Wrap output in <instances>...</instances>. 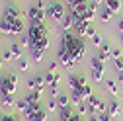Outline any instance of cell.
<instances>
[{"label": "cell", "mask_w": 123, "mask_h": 121, "mask_svg": "<svg viewBox=\"0 0 123 121\" xmlns=\"http://www.w3.org/2000/svg\"><path fill=\"white\" fill-rule=\"evenodd\" d=\"M61 45L67 49V53L78 63V60L86 55V45H84V41H82V37L80 35H76V33H72V31H67V33H63V39H61Z\"/></svg>", "instance_id": "obj_1"}, {"label": "cell", "mask_w": 123, "mask_h": 121, "mask_svg": "<svg viewBox=\"0 0 123 121\" xmlns=\"http://www.w3.org/2000/svg\"><path fill=\"white\" fill-rule=\"evenodd\" d=\"M45 14H47V18H51L53 22H63V18L67 16L68 12H65V4L63 2H49L47 4V8H45Z\"/></svg>", "instance_id": "obj_2"}, {"label": "cell", "mask_w": 123, "mask_h": 121, "mask_svg": "<svg viewBox=\"0 0 123 121\" xmlns=\"http://www.w3.org/2000/svg\"><path fill=\"white\" fill-rule=\"evenodd\" d=\"M27 35H29V39H31V45H33L37 39L47 35V27H45V24H31L29 29H27Z\"/></svg>", "instance_id": "obj_3"}, {"label": "cell", "mask_w": 123, "mask_h": 121, "mask_svg": "<svg viewBox=\"0 0 123 121\" xmlns=\"http://www.w3.org/2000/svg\"><path fill=\"white\" fill-rule=\"evenodd\" d=\"M57 59H59V63L63 65L67 70H70V68L76 65V60H74V59H72V57L67 53V49L63 47V45H61V47H59V51H57Z\"/></svg>", "instance_id": "obj_4"}, {"label": "cell", "mask_w": 123, "mask_h": 121, "mask_svg": "<svg viewBox=\"0 0 123 121\" xmlns=\"http://www.w3.org/2000/svg\"><path fill=\"white\" fill-rule=\"evenodd\" d=\"M86 102H88V105H90V113H98V115H100V113H104V111L107 109V105H105L98 96H92V98L86 100Z\"/></svg>", "instance_id": "obj_5"}, {"label": "cell", "mask_w": 123, "mask_h": 121, "mask_svg": "<svg viewBox=\"0 0 123 121\" xmlns=\"http://www.w3.org/2000/svg\"><path fill=\"white\" fill-rule=\"evenodd\" d=\"M45 10H41L39 6H31L29 8V12H27V18L31 20V24H43V20H45Z\"/></svg>", "instance_id": "obj_6"}, {"label": "cell", "mask_w": 123, "mask_h": 121, "mask_svg": "<svg viewBox=\"0 0 123 121\" xmlns=\"http://www.w3.org/2000/svg\"><path fill=\"white\" fill-rule=\"evenodd\" d=\"M27 86H29V90H39V92H43V88L47 86L45 84V76L43 74H35L33 78H29Z\"/></svg>", "instance_id": "obj_7"}, {"label": "cell", "mask_w": 123, "mask_h": 121, "mask_svg": "<svg viewBox=\"0 0 123 121\" xmlns=\"http://www.w3.org/2000/svg\"><path fill=\"white\" fill-rule=\"evenodd\" d=\"M25 119L27 121H47V109L41 108L37 111H29V113H25Z\"/></svg>", "instance_id": "obj_8"}, {"label": "cell", "mask_w": 123, "mask_h": 121, "mask_svg": "<svg viewBox=\"0 0 123 121\" xmlns=\"http://www.w3.org/2000/svg\"><path fill=\"white\" fill-rule=\"evenodd\" d=\"M68 84H70V90H78V88L86 86V78L80 76V74H70L68 76Z\"/></svg>", "instance_id": "obj_9"}, {"label": "cell", "mask_w": 123, "mask_h": 121, "mask_svg": "<svg viewBox=\"0 0 123 121\" xmlns=\"http://www.w3.org/2000/svg\"><path fill=\"white\" fill-rule=\"evenodd\" d=\"M14 92H16V84L10 82L8 76H4L2 84H0V96H2V94H14Z\"/></svg>", "instance_id": "obj_10"}, {"label": "cell", "mask_w": 123, "mask_h": 121, "mask_svg": "<svg viewBox=\"0 0 123 121\" xmlns=\"http://www.w3.org/2000/svg\"><path fill=\"white\" fill-rule=\"evenodd\" d=\"M61 29H63L65 33H67V31H72V29H74V18H72V14H70V12L63 18V22H61Z\"/></svg>", "instance_id": "obj_11"}, {"label": "cell", "mask_w": 123, "mask_h": 121, "mask_svg": "<svg viewBox=\"0 0 123 121\" xmlns=\"http://www.w3.org/2000/svg\"><path fill=\"white\" fill-rule=\"evenodd\" d=\"M43 76H45V84H47L49 88H53V86H59V80H61V76H59V74L57 72H45L43 74Z\"/></svg>", "instance_id": "obj_12"}, {"label": "cell", "mask_w": 123, "mask_h": 121, "mask_svg": "<svg viewBox=\"0 0 123 121\" xmlns=\"http://www.w3.org/2000/svg\"><path fill=\"white\" fill-rule=\"evenodd\" d=\"M74 113H76V111H74V108H72V105L61 108V111H59V119H61V121H70V117H72Z\"/></svg>", "instance_id": "obj_13"}, {"label": "cell", "mask_w": 123, "mask_h": 121, "mask_svg": "<svg viewBox=\"0 0 123 121\" xmlns=\"http://www.w3.org/2000/svg\"><path fill=\"white\" fill-rule=\"evenodd\" d=\"M4 18H12V20H22V14L16 6H6L4 10Z\"/></svg>", "instance_id": "obj_14"}, {"label": "cell", "mask_w": 123, "mask_h": 121, "mask_svg": "<svg viewBox=\"0 0 123 121\" xmlns=\"http://www.w3.org/2000/svg\"><path fill=\"white\" fill-rule=\"evenodd\" d=\"M31 49H43V51H47V49H49V35L37 39V41L31 45Z\"/></svg>", "instance_id": "obj_15"}, {"label": "cell", "mask_w": 123, "mask_h": 121, "mask_svg": "<svg viewBox=\"0 0 123 121\" xmlns=\"http://www.w3.org/2000/svg\"><path fill=\"white\" fill-rule=\"evenodd\" d=\"M100 49H102V51H100V55H98V57H100L102 60H105V59H111V47H110V43H105V41H104Z\"/></svg>", "instance_id": "obj_16"}, {"label": "cell", "mask_w": 123, "mask_h": 121, "mask_svg": "<svg viewBox=\"0 0 123 121\" xmlns=\"http://www.w3.org/2000/svg\"><path fill=\"white\" fill-rule=\"evenodd\" d=\"M25 100L29 103H39L41 102V92H39V90H29L27 96H25Z\"/></svg>", "instance_id": "obj_17"}, {"label": "cell", "mask_w": 123, "mask_h": 121, "mask_svg": "<svg viewBox=\"0 0 123 121\" xmlns=\"http://www.w3.org/2000/svg\"><path fill=\"white\" fill-rule=\"evenodd\" d=\"M107 111H110V115H111V117H117V115L121 113V105H119V102H117V100H113L111 103H107Z\"/></svg>", "instance_id": "obj_18"}, {"label": "cell", "mask_w": 123, "mask_h": 121, "mask_svg": "<svg viewBox=\"0 0 123 121\" xmlns=\"http://www.w3.org/2000/svg\"><path fill=\"white\" fill-rule=\"evenodd\" d=\"M16 98H14V94H2V103L0 105H4V108H14L16 105Z\"/></svg>", "instance_id": "obj_19"}, {"label": "cell", "mask_w": 123, "mask_h": 121, "mask_svg": "<svg viewBox=\"0 0 123 121\" xmlns=\"http://www.w3.org/2000/svg\"><path fill=\"white\" fill-rule=\"evenodd\" d=\"M29 108H31V103H29V102H27L25 98H24V100H18V102H16V109H18V111H22L24 115H25V113L29 111Z\"/></svg>", "instance_id": "obj_20"}, {"label": "cell", "mask_w": 123, "mask_h": 121, "mask_svg": "<svg viewBox=\"0 0 123 121\" xmlns=\"http://www.w3.org/2000/svg\"><path fill=\"white\" fill-rule=\"evenodd\" d=\"M94 16H96V4H88V10H86V14H84V22H92L94 20Z\"/></svg>", "instance_id": "obj_21"}, {"label": "cell", "mask_w": 123, "mask_h": 121, "mask_svg": "<svg viewBox=\"0 0 123 121\" xmlns=\"http://www.w3.org/2000/svg\"><path fill=\"white\" fill-rule=\"evenodd\" d=\"M10 53L14 55V59L18 60V59L22 57V43H12V45H10Z\"/></svg>", "instance_id": "obj_22"}, {"label": "cell", "mask_w": 123, "mask_h": 121, "mask_svg": "<svg viewBox=\"0 0 123 121\" xmlns=\"http://www.w3.org/2000/svg\"><path fill=\"white\" fill-rule=\"evenodd\" d=\"M45 57V51L43 49H31V60H35V63H41Z\"/></svg>", "instance_id": "obj_23"}, {"label": "cell", "mask_w": 123, "mask_h": 121, "mask_svg": "<svg viewBox=\"0 0 123 121\" xmlns=\"http://www.w3.org/2000/svg\"><path fill=\"white\" fill-rule=\"evenodd\" d=\"M105 8H110L111 12H119L121 2H119V0H105Z\"/></svg>", "instance_id": "obj_24"}, {"label": "cell", "mask_w": 123, "mask_h": 121, "mask_svg": "<svg viewBox=\"0 0 123 121\" xmlns=\"http://www.w3.org/2000/svg\"><path fill=\"white\" fill-rule=\"evenodd\" d=\"M47 111H61V105H59V102H57L55 98H49V102H47Z\"/></svg>", "instance_id": "obj_25"}, {"label": "cell", "mask_w": 123, "mask_h": 121, "mask_svg": "<svg viewBox=\"0 0 123 121\" xmlns=\"http://www.w3.org/2000/svg\"><path fill=\"white\" fill-rule=\"evenodd\" d=\"M90 76H92V80H94V82H102V80H104V70H96V68H92Z\"/></svg>", "instance_id": "obj_26"}, {"label": "cell", "mask_w": 123, "mask_h": 121, "mask_svg": "<svg viewBox=\"0 0 123 121\" xmlns=\"http://www.w3.org/2000/svg\"><path fill=\"white\" fill-rule=\"evenodd\" d=\"M57 102H59V105H61V108H67V105L70 103V98H68L67 94H63V92H61V94H59V98H57Z\"/></svg>", "instance_id": "obj_27"}, {"label": "cell", "mask_w": 123, "mask_h": 121, "mask_svg": "<svg viewBox=\"0 0 123 121\" xmlns=\"http://www.w3.org/2000/svg\"><path fill=\"white\" fill-rule=\"evenodd\" d=\"M92 68H96V70H104V60H102L98 55L92 59Z\"/></svg>", "instance_id": "obj_28"}, {"label": "cell", "mask_w": 123, "mask_h": 121, "mask_svg": "<svg viewBox=\"0 0 123 121\" xmlns=\"http://www.w3.org/2000/svg\"><path fill=\"white\" fill-rule=\"evenodd\" d=\"M105 88H107V92H110V94H117V84H115V80H105Z\"/></svg>", "instance_id": "obj_29"}, {"label": "cell", "mask_w": 123, "mask_h": 121, "mask_svg": "<svg viewBox=\"0 0 123 121\" xmlns=\"http://www.w3.org/2000/svg\"><path fill=\"white\" fill-rule=\"evenodd\" d=\"M111 14H113V12H111L110 8H104V10H102V14H100L102 22H110V20H111Z\"/></svg>", "instance_id": "obj_30"}, {"label": "cell", "mask_w": 123, "mask_h": 121, "mask_svg": "<svg viewBox=\"0 0 123 121\" xmlns=\"http://www.w3.org/2000/svg\"><path fill=\"white\" fill-rule=\"evenodd\" d=\"M18 67H20V70H27L29 68V60L25 57H20L18 59Z\"/></svg>", "instance_id": "obj_31"}, {"label": "cell", "mask_w": 123, "mask_h": 121, "mask_svg": "<svg viewBox=\"0 0 123 121\" xmlns=\"http://www.w3.org/2000/svg\"><path fill=\"white\" fill-rule=\"evenodd\" d=\"M113 68H115V72L123 70V57L121 59H113Z\"/></svg>", "instance_id": "obj_32"}, {"label": "cell", "mask_w": 123, "mask_h": 121, "mask_svg": "<svg viewBox=\"0 0 123 121\" xmlns=\"http://www.w3.org/2000/svg\"><path fill=\"white\" fill-rule=\"evenodd\" d=\"M22 45H24V47H29V49H31V39H29V35L25 33H22Z\"/></svg>", "instance_id": "obj_33"}, {"label": "cell", "mask_w": 123, "mask_h": 121, "mask_svg": "<svg viewBox=\"0 0 123 121\" xmlns=\"http://www.w3.org/2000/svg\"><path fill=\"white\" fill-rule=\"evenodd\" d=\"M121 57H123L121 49L119 47H111V59H121Z\"/></svg>", "instance_id": "obj_34"}, {"label": "cell", "mask_w": 123, "mask_h": 121, "mask_svg": "<svg viewBox=\"0 0 123 121\" xmlns=\"http://www.w3.org/2000/svg\"><path fill=\"white\" fill-rule=\"evenodd\" d=\"M2 59H4V60H8V63H10V60H16V59H14V55L10 53V49H6V51L2 53Z\"/></svg>", "instance_id": "obj_35"}, {"label": "cell", "mask_w": 123, "mask_h": 121, "mask_svg": "<svg viewBox=\"0 0 123 121\" xmlns=\"http://www.w3.org/2000/svg\"><path fill=\"white\" fill-rule=\"evenodd\" d=\"M111 119H113V117L110 115V111H107V109H105L104 113H100V121H111Z\"/></svg>", "instance_id": "obj_36"}, {"label": "cell", "mask_w": 123, "mask_h": 121, "mask_svg": "<svg viewBox=\"0 0 123 121\" xmlns=\"http://www.w3.org/2000/svg\"><path fill=\"white\" fill-rule=\"evenodd\" d=\"M92 43H94V45H96V47H102V43H104V41H102V37H100V35L96 33L94 37H92Z\"/></svg>", "instance_id": "obj_37"}, {"label": "cell", "mask_w": 123, "mask_h": 121, "mask_svg": "<svg viewBox=\"0 0 123 121\" xmlns=\"http://www.w3.org/2000/svg\"><path fill=\"white\" fill-rule=\"evenodd\" d=\"M86 35H88V37H94V35H96V27L92 25V24H90L88 29H86Z\"/></svg>", "instance_id": "obj_38"}, {"label": "cell", "mask_w": 123, "mask_h": 121, "mask_svg": "<svg viewBox=\"0 0 123 121\" xmlns=\"http://www.w3.org/2000/svg\"><path fill=\"white\" fill-rule=\"evenodd\" d=\"M8 80L14 82V84H18V74L16 72H8Z\"/></svg>", "instance_id": "obj_39"}, {"label": "cell", "mask_w": 123, "mask_h": 121, "mask_svg": "<svg viewBox=\"0 0 123 121\" xmlns=\"http://www.w3.org/2000/svg\"><path fill=\"white\" fill-rule=\"evenodd\" d=\"M88 121H100V115L98 113H88Z\"/></svg>", "instance_id": "obj_40"}, {"label": "cell", "mask_w": 123, "mask_h": 121, "mask_svg": "<svg viewBox=\"0 0 123 121\" xmlns=\"http://www.w3.org/2000/svg\"><path fill=\"white\" fill-rule=\"evenodd\" d=\"M49 72H57V63H55V60L49 65Z\"/></svg>", "instance_id": "obj_41"}, {"label": "cell", "mask_w": 123, "mask_h": 121, "mask_svg": "<svg viewBox=\"0 0 123 121\" xmlns=\"http://www.w3.org/2000/svg\"><path fill=\"white\" fill-rule=\"evenodd\" d=\"M37 6H39L41 10H45V8H47V4H45V0H37Z\"/></svg>", "instance_id": "obj_42"}, {"label": "cell", "mask_w": 123, "mask_h": 121, "mask_svg": "<svg viewBox=\"0 0 123 121\" xmlns=\"http://www.w3.org/2000/svg\"><path fill=\"white\" fill-rule=\"evenodd\" d=\"M117 31H119V35L123 33V20H119V24H117Z\"/></svg>", "instance_id": "obj_43"}, {"label": "cell", "mask_w": 123, "mask_h": 121, "mask_svg": "<svg viewBox=\"0 0 123 121\" xmlns=\"http://www.w3.org/2000/svg\"><path fill=\"white\" fill-rule=\"evenodd\" d=\"M117 82H123V70L117 72Z\"/></svg>", "instance_id": "obj_44"}, {"label": "cell", "mask_w": 123, "mask_h": 121, "mask_svg": "<svg viewBox=\"0 0 123 121\" xmlns=\"http://www.w3.org/2000/svg\"><path fill=\"white\" fill-rule=\"evenodd\" d=\"M4 63H6V60H4L2 57H0V68H2V67H4Z\"/></svg>", "instance_id": "obj_45"}, {"label": "cell", "mask_w": 123, "mask_h": 121, "mask_svg": "<svg viewBox=\"0 0 123 121\" xmlns=\"http://www.w3.org/2000/svg\"><path fill=\"white\" fill-rule=\"evenodd\" d=\"M2 78H4V76H2V74H0V84H2Z\"/></svg>", "instance_id": "obj_46"}, {"label": "cell", "mask_w": 123, "mask_h": 121, "mask_svg": "<svg viewBox=\"0 0 123 121\" xmlns=\"http://www.w3.org/2000/svg\"><path fill=\"white\" fill-rule=\"evenodd\" d=\"M100 2H102V0H96V4H100Z\"/></svg>", "instance_id": "obj_47"}, {"label": "cell", "mask_w": 123, "mask_h": 121, "mask_svg": "<svg viewBox=\"0 0 123 121\" xmlns=\"http://www.w3.org/2000/svg\"><path fill=\"white\" fill-rule=\"evenodd\" d=\"M14 121H20V119H18V117H14Z\"/></svg>", "instance_id": "obj_48"}, {"label": "cell", "mask_w": 123, "mask_h": 121, "mask_svg": "<svg viewBox=\"0 0 123 121\" xmlns=\"http://www.w3.org/2000/svg\"><path fill=\"white\" fill-rule=\"evenodd\" d=\"M119 37H121V41H123V33H121V35H119Z\"/></svg>", "instance_id": "obj_49"}, {"label": "cell", "mask_w": 123, "mask_h": 121, "mask_svg": "<svg viewBox=\"0 0 123 121\" xmlns=\"http://www.w3.org/2000/svg\"><path fill=\"white\" fill-rule=\"evenodd\" d=\"M55 121H61V119H55Z\"/></svg>", "instance_id": "obj_50"}, {"label": "cell", "mask_w": 123, "mask_h": 121, "mask_svg": "<svg viewBox=\"0 0 123 121\" xmlns=\"http://www.w3.org/2000/svg\"><path fill=\"white\" fill-rule=\"evenodd\" d=\"M0 117H2V113H0Z\"/></svg>", "instance_id": "obj_51"}]
</instances>
